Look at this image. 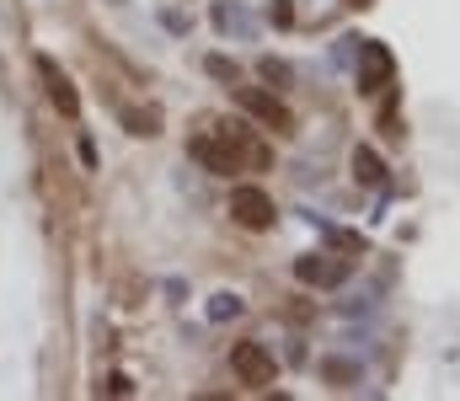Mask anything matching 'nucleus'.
Masks as SVG:
<instances>
[{"label": "nucleus", "instance_id": "obj_14", "mask_svg": "<svg viewBox=\"0 0 460 401\" xmlns=\"http://www.w3.org/2000/svg\"><path fill=\"white\" fill-rule=\"evenodd\" d=\"M353 5H369V0H353Z\"/></svg>", "mask_w": 460, "mask_h": 401}, {"label": "nucleus", "instance_id": "obj_8", "mask_svg": "<svg viewBox=\"0 0 460 401\" xmlns=\"http://www.w3.org/2000/svg\"><path fill=\"white\" fill-rule=\"evenodd\" d=\"M353 177H358L364 187H380V182H385V166H380V155H375L369 144L353 150Z\"/></svg>", "mask_w": 460, "mask_h": 401}, {"label": "nucleus", "instance_id": "obj_7", "mask_svg": "<svg viewBox=\"0 0 460 401\" xmlns=\"http://www.w3.org/2000/svg\"><path fill=\"white\" fill-rule=\"evenodd\" d=\"M295 278L300 283H316V289H338L348 278V263H327V257H300L295 263Z\"/></svg>", "mask_w": 460, "mask_h": 401}, {"label": "nucleus", "instance_id": "obj_9", "mask_svg": "<svg viewBox=\"0 0 460 401\" xmlns=\"http://www.w3.org/2000/svg\"><path fill=\"white\" fill-rule=\"evenodd\" d=\"M118 118H123V129L139 134V139H155V134H161V113H155V108H123Z\"/></svg>", "mask_w": 460, "mask_h": 401}, {"label": "nucleus", "instance_id": "obj_11", "mask_svg": "<svg viewBox=\"0 0 460 401\" xmlns=\"http://www.w3.org/2000/svg\"><path fill=\"white\" fill-rule=\"evenodd\" d=\"M262 75H268V81H289V65H279V59H262Z\"/></svg>", "mask_w": 460, "mask_h": 401}, {"label": "nucleus", "instance_id": "obj_2", "mask_svg": "<svg viewBox=\"0 0 460 401\" xmlns=\"http://www.w3.org/2000/svg\"><path fill=\"white\" fill-rule=\"evenodd\" d=\"M230 220H235L241 231H273L279 209H273V198H268L262 187L241 182V187H230Z\"/></svg>", "mask_w": 460, "mask_h": 401}, {"label": "nucleus", "instance_id": "obj_10", "mask_svg": "<svg viewBox=\"0 0 460 401\" xmlns=\"http://www.w3.org/2000/svg\"><path fill=\"white\" fill-rule=\"evenodd\" d=\"M209 316H215V321H226V316H241V300H235V294H215Z\"/></svg>", "mask_w": 460, "mask_h": 401}, {"label": "nucleus", "instance_id": "obj_6", "mask_svg": "<svg viewBox=\"0 0 460 401\" xmlns=\"http://www.w3.org/2000/svg\"><path fill=\"white\" fill-rule=\"evenodd\" d=\"M32 65H38V75H43V86H49V102H54V108L65 113V118H81V97H75L70 75H65V70H59L54 59H49V54H38Z\"/></svg>", "mask_w": 460, "mask_h": 401}, {"label": "nucleus", "instance_id": "obj_1", "mask_svg": "<svg viewBox=\"0 0 460 401\" xmlns=\"http://www.w3.org/2000/svg\"><path fill=\"white\" fill-rule=\"evenodd\" d=\"M188 155H193L204 171H215V177H230V171H241V150H235V134H230V124H226L220 134H193Z\"/></svg>", "mask_w": 460, "mask_h": 401}, {"label": "nucleus", "instance_id": "obj_12", "mask_svg": "<svg viewBox=\"0 0 460 401\" xmlns=\"http://www.w3.org/2000/svg\"><path fill=\"white\" fill-rule=\"evenodd\" d=\"M134 386H128V375H108V397H128Z\"/></svg>", "mask_w": 460, "mask_h": 401}, {"label": "nucleus", "instance_id": "obj_5", "mask_svg": "<svg viewBox=\"0 0 460 401\" xmlns=\"http://www.w3.org/2000/svg\"><path fill=\"white\" fill-rule=\"evenodd\" d=\"M391 75H396L391 48H385V43H358V92H364V97H375V92H385V86H391Z\"/></svg>", "mask_w": 460, "mask_h": 401}, {"label": "nucleus", "instance_id": "obj_3", "mask_svg": "<svg viewBox=\"0 0 460 401\" xmlns=\"http://www.w3.org/2000/svg\"><path fill=\"white\" fill-rule=\"evenodd\" d=\"M230 375L241 380V386H273V375H279V364H273V353H268V343H235L230 348Z\"/></svg>", "mask_w": 460, "mask_h": 401}, {"label": "nucleus", "instance_id": "obj_4", "mask_svg": "<svg viewBox=\"0 0 460 401\" xmlns=\"http://www.w3.org/2000/svg\"><path fill=\"white\" fill-rule=\"evenodd\" d=\"M235 102L262 124V129H273V134H295V113L279 102V97H268V92H257V86H235Z\"/></svg>", "mask_w": 460, "mask_h": 401}, {"label": "nucleus", "instance_id": "obj_13", "mask_svg": "<svg viewBox=\"0 0 460 401\" xmlns=\"http://www.w3.org/2000/svg\"><path fill=\"white\" fill-rule=\"evenodd\" d=\"M209 75H220V81H235V65H226V59H209Z\"/></svg>", "mask_w": 460, "mask_h": 401}]
</instances>
